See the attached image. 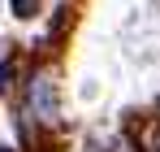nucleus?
<instances>
[{
  "label": "nucleus",
  "mask_w": 160,
  "mask_h": 152,
  "mask_svg": "<svg viewBox=\"0 0 160 152\" xmlns=\"http://www.w3.org/2000/svg\"><path fill=\"white\" fill-rule=\"evenodd\" d=\"M35 4H39V0H13V13H18V18H30Z\"/></svg>",
  "instance_id": "1"
},
{
  "label": "nucleus",
  "mask_w": 160,
  "mask_h": 152,
  "mask_svg": "<svg viewBox=\"0 0 160 152\" xmlns=\"http://www.w3.org/2000/svg\"><path fill=\"white\" fill-rule=\"evenodd\" d=\"M4 78H9V65L0 61V91H4Z\"/></svg>",
  "instance_id": "2"
},
{
  "label": "nucleus",
  "mask_w": 160,
  "mask_h": 152,
  "mask_svg": "<svg viewBox=\"0 0 160 152\" xmlns=\"http://www.w3.org/2000/svg\"><path fill=\"white\" fill-rule=\"evenodd\" d=\"M0 152H9V148H0Z\"/></svg>",
  "instance_id": "3"
}]
</instances>
